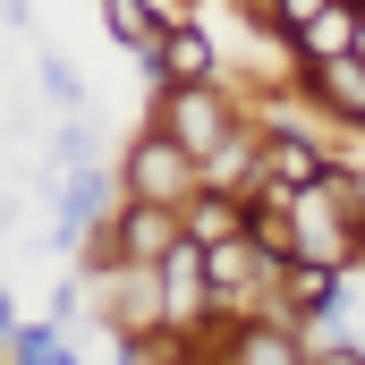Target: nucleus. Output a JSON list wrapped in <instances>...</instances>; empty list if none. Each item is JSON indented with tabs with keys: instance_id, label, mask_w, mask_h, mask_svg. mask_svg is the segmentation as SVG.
Wrapping results in <instances>:
<instances>
[{
	"instance_id": "nucleus-1",
	"label": "nucleus",
	"mask_w": 365,
	"mask_h": 365,
	"mask_svg": "<svg viewBox=\"0 0 365 365\" xmlns=\"http://www.w3.org/2000/svg\"><path fill=\"white\" fill-rule=\"evenodd\" d=\"M119 187H128V195H145V204H170V212H179L187 195L204 187V162L187 153V145L170 136V128H153V136H145V145L128 153V170H119Z\"/></svg>"
},
{
	"instance_id": "nucleus-2",
	"label": "nucleus",
	"mask_w": 365,
	"mask_h": 365,
	"mask_svg": "<svg viewBox=\"0 0 365 365\" xmlns=\"http://www.w3.org/2000/svg\"><path fill=\"white\" fill-rule=\"evenodd\" d=\"M162 128L204 162V153L230 136V102H221V86H162Z\"/></svg>"
},
{
	"instance_id": "nucleus-3",
	"label": "nucleus",
	"mask_w": 365,
	"mask_h": 365,
	"mask_svg": "<svg viewBox=\"0 0 365 365\" xmlns=\"http://www.w3.org/2000/svg\"><path fill=\"white\" fill-rule=\"evenodd\" d=\"M110 170L93 162V170H68V187H60V221H51V247H86L93 230L110 221Z\"/></svg>"
},
{
	"instance_id": "nucleus-4",
	"label": "nucleus",
	"mask_w": 365,
	"mask_h": 365,
	"mask_svg": "<svg viewBox=\"0 0 365 365\" xmlns=\"http://www.w3.org/2000/svg\"><path fill=\"white\" fill-rule=\"evenodd\" d=\"M145 60H153V77H162V86H212V68H221V60H212V34H204L195 17H170V26H162V43H153Z\"/></svg>"
},
{
	"instance_id": "nucleus-5",
	"label": "nucleus",
	"mask_w": 365,
	"mask_h": 365,
	"mask_svg": "<svg viewBox=\"0 0 365 365\" xmlns=\"http://www.w3.org/2000/svg\"><path fill=\"white\" fill-rule=\"evenodd\" d=\"M238 230H247V195L238 187H195L179 204V238H195V247H221Z\"/></svg>"
},
{
	"instance_id": "nucleus-6",
	"label": "nucleus",
	"mask_w": 365,
	"mask_h": 365,
	"mask_svg": "<svg viewBox=\"0 0 365 365\" xmlns=\"http://www.w3.org/2000/svg\"><path fill=\"white\" fill-rule=\"evenodd\" d=\"M212 357H238V365H306V340L289 323H230Z\"/></svg>"
},
{
	"instance_id": "nucleus-7",
	"label": "nucleus",
	"mask_w": 365,
	"mask_h": 365,
	"mask_svg": "<svg viewBox=\"0 0 365 365\" xmlns=\"http://www.w3.org/2000/svg\"><path fill=\"white\" fill-rule=\"evenodd\" d=\"M264 179H272V187H289V195H297V187L331 179V153H323L314 136H297V128H289V136H264Z\"/></svg>"
},
{
	"instance_id": "nucleus-8",
	"label": "nucleus",
	"mask_w": 365,
	"mask_h": 365,
	"mask_svg": "<svg viewBox=\"0 0 365 365\" xmlns=\"http://www.w3.org/2000/svg\"><path fill=\"white\" fill-rule=\"evenodd\" d=\"M357 0H331V9H323V17H306V26H297V51H306V68H314V60H340V51H349V43H357Z\"/></svg>"
},
{
	"instance_id": "nucleus-9",
	"label": "nucleus",
	"mask_w": 365,
	"mask_h": 365,
	"mask_svg": "<svg viewBox=\"0 0 365 365\" xmlns=\"http://www.w3.org/2000/svg\"><path fill=\"white\" fill-rule=\"evenodd\" d=\"M102 26H110V43H128V51H153L170 17H162L153 0H102Z\"/></svg>"
},
{
	"instance_id": "nucleus-10",
	"label": "nucleus",
	"mask_w": 365,
	"mask_h": 365,
	"mask_svg": "<svg viewBox=\"0 0 365 365\" xmlns=\"http://www.w3.org/2000/svg\"><path fill=\"white\" fill-rule=\"evenodd\" d=\"M34 86H43L51 110H86V77H77V60H60V51H43V60H34Z\"/></svg>"
},
{
	"instance_id": "nucleus-11",
	"label": "nucleus",
	"mask_w": 365,
	"mask_h": 365,
	"mask_svg": "<svg viewBox=\"0 0 365 365\" xmlns=\"http://www.w3.org/2000/svg\"><path fill=\"white\" fill-rule=\"evenodd\" d=\"M43 162H51V170H93V162H102V136H93L86 119H60V128H51V153H43Z\"/></svg>"
},
{
	"instance_id": "nucleus-12",
	"label": "nucleus",
	"mask_w": 365,
	"mask_h": 365,
	"mask_svg": "<svg viewBox=\"0 0 365 365\" xmlns=\"http://www.w3.org/2000/svg\"><path fill=\"white\" fill-rule=\"evenodd\" d=\"M9 357H26V365L68 357V349H60V323H17V331H9Z\"/></svg>"
},
{
	"instance_id": "nucleus-13",
	"label": "nucleus",
	"mask_w": 365,
	"mask_h": 365,
	"mask_svg": "<svg viewBox=\"0 0 365 365\" xmlns=\"http://www.w3.org/2000/svg\"><path fill=\"white\" fill-rule=\"evenodd\" d=\"M306 357H323V365H365V340L340 323V331H314V340H306Z\"/></svg>"
},
{
	"instance_id": "nucleus-14",
	"label": "nucleus",
	"mask_w": 365,
	"mask_h": 365,
	"mask_svg": "<svg viewBox=\"0 0 365 365\" xmlns=\"http://www.w3.org/2000/svg\"><path fill=\"white\" fill-rule=\"evenodd\" d=\"M323 9H331V0H280L272 17H280V26H289V34H297V26H306V17H323Z\"/></svg>"
},
{
	"instance_id": "nucleus-15",
	"label": "nucleus",
	"mask_w": 365,
	"mask_h": 365,
	"mask_svg": "<svg viewBox=\"0 0 365 365\" xmlns=\"http://www.w3.org/2000/svg\"><path fill=\"white\" fill-rule=\"evenodd\" d=\"M0 331H17V306H9V289H0Z\"/></svg>"
},
{
	"instance_id": "nucleus-16",
	"label": "nucleus",
	"mask_w": 365,
	"mask_h": 365,
	"mask_svg": "<svg viewBox=\"0 0 365 365\" xmlns=\"http://www.w3.org/2000/svg\"><path fill=\"white\" fill-rule=\"evenodd\" d=\"M349 51H357V60H365V17H357V43H349Z\"/></svg>"
},
{
	"instance_id": "nucleus-17",
	"label": "nucleus",
	"mask_w": 365,
	"mask_h": 365,
	"mask_svg": "<svg viewBox=\"0 0 365 365\" xmlns=\"http://www.w3.org/2000/svg\"><path fill=\"white\" fill-rule=\"evenodd\" d=\"M357 264H365V221H357Z\"/></svg>"
}]
</instances>
